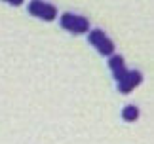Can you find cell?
Instances as JSON below:
<instances>
[{"instance_id": "1", "label": "cell", "mask_w": 154, "mask_h": 144, "mask_svg": "<svg viewBox=\"0 0 154 144\" xmlns=\"http://www.w3.org/2000/svg\"><path fill=\"white\" fill-rule=\"evenodd\" d=\"M88 40H90V44L95 47L101 55H105V57L114 55V42H112L109 36H106V32L101 31V28H93V31H90Z\"/></svg>"}, {"instance_id": "2", "label": "cell", "mask_w": 154, "mask_h": 144, "mask_svg": "<svg viewBox=\"0 0 154 144\" xmlns=\"http://www.w3.org/2000/svg\"><path fill=\"white\" fill-rule=\"evenodd\" d=\"M61 27L72 34H84L90 31V21L82 15H76V14H63L61 15Z\"/></svg>"}, {"instance_id": "3", "label": "cell", "mask_w": 154, "mask_h": 144, "mask_svg": "<svg viewBox=\"0 0 154 144\" xmlns=\"http://www.w3.org/2000/svg\"><path fill=\"white\" fill-rule=\"evenodd\" d=\"M27 10L31 15L44 19V21H53L57 17V8L50 2H44V0H31Z\"/></svg>"}, {"instance_id": "4", "label": "cell", "mask_w": 154, "mask_h": 144, "mask_svg": "<svg viewBox=\"0 0 154 144\" xmlns=\"http://www.w3.org/2000/svg\"><path fill=\"white\" fill-rule=\"evenodd\" d=\"M141 82H143V74H141L139 70H128V74L124 76L122 80H118V91L128 95V93H131Z\"/></svg>"}, {"instance_id": "5", "label": "cell", "mask_w": 154, "mask_h": 144, "mask_svg": "<svg viewBox=\"0 0 154 144\" xmlns=\"http://www.w3.org/2000/svg\"><path fill=\"white\" fill-rule=\"evenodd\" d=\"M109 67L112 70V76H114V80H122L124 76L128 74V67H126V61H124V57L120 55H110L109 57Z\"/></svg>"}, {"instance_id": "6", "label": "cell", "mask_w": 154, "mask_h": 144, "mask_svg": "<svg viewBox=\"0 0 154 144\" xmlns=\"http://www.w3.org/2000/svg\"><path fill=\"white\" fill-rule=\"evenodd\" d=\"M122 118L124 122H135V119H139V108L129 104V106H124L122 110Z\"/></svg>"}, {"instance_id": "7", "label": "cell", "mask_w": 154, "mask_h": 144, "mask_svg": "<svg viewBox=\"0 0 154 144\" xmlns=\"http://www.w3.org/2000/svg\"><path fill=\"white\" fill-rule=\"evenodd\" d=\"M2 2H8V4H11V6H21L23 0H2Z\"/></svg>"}]
</instances>
